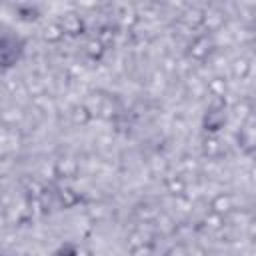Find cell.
<instances>
[{
  "instance_id": "obj_29",
  "label": "cell",
  "mask_w": 256,
  "mask_h": 256,
  "mask_svg": "<svg viewBox=\"0 0 256 256\" xmlns=\"http://www.w3.org/2000/svg\"><path fill=\"white\" fill-rule=\"evenodd\" d=\"M206 108H210V110H226V98H210Z\"/></svg>"
},
{
  "instance_id": "obj_9",
  "label": "cell",
  "mask_w": 256,
  "mask_h": 256,
  "mask_svg": "<svg viewBox=\"0 0 256 256\" xmlns=\"http://www.w3.org/2000/svg\"><path fill=\"white\" fill-rule=\"evenodd\" d=\"M164 190L174 198H184L188 192V180L180 172H172L164 176Z\"/></svg>"
},
{
  "instance_id": "obj_15",
  "label": "cell",
  "mask_w": 256,
  "mask_h": 256,
  "mask_svg": "<svg viewBox=\"0 0 256 256\" xmlns=\"http://www.w3.org/2000/svg\"><path fill=\"white\" fill-rule=\"evenodd\" d=\"M250 72H252V62H250V58L238 56V58L232 60V64H230V74H232V78H236V80H246V78L250 76Z\"/></svg>"
},
{
  "instance_id": "obj_14",
  "label": "cell",
  "mask_w": 256,
  "mask_h": 256,
  "mask_svg": "<svg viewBox=\"0 0 256 256\" xmlns=\"http://www.w3.org/2000/svg\"><path fill=\"white\" fill-rule=\"evenodd\" d=\"M68 114H70V122L74 126H80V128L82 126H88L92 122V118H94V114L90 112V108L86 104H74Z\"/></svg>"
},
{
  "instance_id": "obj_19",
  "label": "cell",
  "mask_w": 256,
  "mask_h": 256,
  "mask_svg": "<svg viewBox=\"0 0 256 256\" xmlns=\"http://www.w3.org/2000/svg\"><path fill=\"white\" fill-rule=\"evenodd\" d=\"M202 16H204V10H202V8H196V6H192V8H188V10L184 12L182 22H184L190 30H198V28L202 26Z\"/></svg>"
},
{
  "instance_id": "obj_2",
  "label": "cell",
  "mask_w": 256,
  "mask_h": 256,
  "mask_svg": "<svg viewBox=\"0 0 256 256\" xmlns=\"http://www.w3.org/2000/svg\"><path fill=\"white\" fill-rule=\"evenodd\" d=\"M214 48H216L214 46V38L210 34H196L190 40L188 48H186V56L190 60H194V62H204V60L210 58V54L214 52Z\"/></svg>"
},
{
  "instance_id": "obj_30",
  "label": "cell",
  "mask_w": 256,
  "mask_h": 256,
  "mask_svg": "<svg viewBox=\"0 0 256 256\" xmlns=\"http://www.w3.org/2000/svg\"><path fill=\"white\" fill-rule=\"evenodd\" d=\"M76 254V246L74 244H62L56 252V256H74Z\"/></svg>"
},
{
  "instance_id": "obj_24",
  "label": "cell",
  "mask_w": 256,
  "mask_h": 256,
  "mask_svg": "<svg viewBox=\"0 0 256 256\" xmlns=\"http://www.w3.org/2000/svg\"><path fill=\"white\" fill-rule=\"evenodd\" d=\"M44 184H40L38 180H34V178H28L26 182H24V192H26V198H40L42 196V192H44Z\"/></svg>"
},
{
  "instance_id": "obj_10",
  "label": "cell",
  "mask_w": 256,
  "mask_h": 256,
  "mask_svg": "<svg viewBox=\"0 0 256 256\" xmlns=\"http://www.w3.org/2000/svg\"><path fill=\"white\" fill-rule=\"evenodd\" d=\"M24 116H26V112H24L22 106L10 104V106H6V108L0 110V124L6 126V128H16V126L22 124Z\"/></svg>"
},
{
  "instance_id": "obj_16",
  "label": "cell",
  "mask_w": 256,
  "mask_h": 256,
  "mask_svg": "<svg viewBox=\"0 0 256 256\" xmlns=\"http://www.w3.org/2000/svg\"><path fill=\"white\" fill-rule=\"evenodd\" d=\"M202 156L208 160H216L222 156V142L218 140V136L206 134V138L202 140Z\"/></svg>"
},
{
  "instance_id": "obj_1",
  "label": "cell",
  "mask_w": 256,
  "mask_h": 256,
  "mask_svg": "<svg viewBox=\"0 0 256 256\" xmlns=\"http://www.w3.org/2000/svg\"><path fill=\"white\" fill-rule=\"evenodd\" d=\"M24 52V42L16 36H0V68H12Z\"/></svg>"
},
{
  "instance_id": "obj_26",
  "label": "cell",
  "mask_w": 256,
  "mask_h": 256,
  "mask_svg": "<svg viewBox=\"0 0 256 256\" xmlns=\"http://www.w3.org/2000/svg\"><path fill=\"white\" fill-rule=\"evenodd\" d=\"M128 242H130V246H136V244H142V242H152V234L142 230V228H136V230H132Z\"/></svg>"
},
{
  "instance_id": "obj_27",
  "label": "cell",
  "mask_w": 256,
  "mask_h": 256,
  "mask_svg": "<svg viewBox=\"0 0 256 256\" xmlns=\"http://www.w3.org/2000/svg\"><path fill=\"white\" fill-rule=\"evenodd\" d=\"M234 114L240 118V124H242L244 120H248V118L252 116V106H250L246 100H242V102H238V104L234 106Z\"/></svg>"
},
{
  "instance_id": "obj_11",
  "label": "cell",
  "mask_w": 256,
  "mask_h": 256,
  "mask_svg": "<svg viewBox=\"0 0 256 256\" xmlns=\"http://www.w3.org/2000/svg\"><path fill=\"white\" fill-rule=\"evenodd\" d=\"M54 196H56L58 204L62 208H66V210H70V208H74V206H78L82 202V196L72 186H66V184L64 186H58L56 192H54Z\"/></svg>"
},
{
  "instance_id": "obj_25",
  "label": "cell",
  "mask_w": 256,
  "mask_h": 256,
  "mask_svg": "<svg viewBox=\"0 0 256 256\" xmlns=\"http://www.w3.org/2000/svg\"><path fill=\"white\" fill-rule=\"evenodd\" d=\"M130 256H154V242H142L130 246Z\"/></svg>"
},
{
  "instance_id": "obj_22",
  "label": "cell",
  "mask_w": 256,
  "mask_h": 256,
  "mask_svg": "<svg viewBox=\"0 0 256 256\" xmlns=\"http://www.w3.org/2000/svg\"><path fill=\"white\" fill-rule=\"evenodd\" d=\"M96 38H98L106 48H110V46L116 42V28H114L112 24H102V26L98 28Z\"/></svg>"
},
{
  "instance_id": "obj_23",
  "label": "cell",
  "mask_w": 256,
  "mask_h": 256,
  "mask_svg": "<svg viewBox=\"0 0 256 256\" xmlns=\"http://www.w3.org/2000/svg\"><path fill=\"white\" fill-rule=\"evenodd\" d=\"M224 222L226 218L218 216V214H212V212H206V216L202 218V226L208 230V232H218L224 228Z\"/></svg>"
},
{
  "instance_id": "obj_4",
  "label": "cell",
  "mask_w": 256,
  "mask_h": 256,
  "mask_svg": "<svg viewBox=\"0 0 256 256\" xmlns=\"http://www.w3.org/2000/svg\"><path fill=\"white\" fill-rule=\"evenodd\" d=\"M236 144H238L242 154H246V156L254 154V150H256V130H254L252 116L240 124V130L236 132Z\"/></svg>"
},
{
  "instance_id": "obj_6",
  "label": "cell",
  "mask_w": 256,
  "mask_h": 256,
  "mask_svg": "<svg viewBox=\"0 0 256 256\" xmlns=\"http://www.w3.org/2000/svg\"><path fill=\"white\" fill-rule=\"evenodd\" d=\"M94 114L100 116L102 120H108L112 122L116 116H120V104L116 100V96H110V94H98V100H96V108H94Z\"/></svg>"
},
{
  "instance_id": "obj_31",
  "label": "cell",
  "mask_w": 256,
  "mask_h": 256,
  "mask_svg": "<svg viewBox=\"0 0 256 256\" xmlns=\"http://www.w3.org/2000/svg\"><path fill=\"white\" fill-rule=\"evenodd\" d=\"M188 256H208V252L202 246H192L188 248Z\"/></svg>"
},
{
  "instance_id": "obj_21",
  "label": "cell",
  "mask_w": 256,
  "mask_h": 256,
  "mask_svg": "<svg viewBox=\"0 0 256 256\" xmlns=\"http://www.w3.org/2000/svg\"><path fill=\"white\" fill-rule=\"evenodd\" d=\"M118 22H120L122 28L132 30V28L140 22V16H138V12H136L134 8H124V10L120 12V16H118Z\"/></svg>"
},
{
  "instance_id": "obj_17",
  "label": "cell",
  "mask_w": 256,
  "mask_h": 256,
  "mask_svg": "<svg viewBox=\"0 0 256 256\" xmlns=\"http://www.w3.org/2000/svg\"><path fill=\"white\" fill-rule=\"evenodd\" d=\"M64 38H66V36H64V32H62L58 20H56V22H48V24L42 28V40L48 42V44H60Z\"/></svg>"
},
{
  "instance_id": "obj_18",
  "label": "cell",
  "mask_w": 256,
  "mask_h": 256,
  "mask_svg": "<svg viewBox=\"0 0 256 256\" xmlns=\"http://www.w3.org/2000/svg\"><path fill=\"white\" fill-rule=\"evenodd\" d=\"M106 46L94 36V38H88L86 40V44H84V54L90 58V60H94V62H98V60H102L104 58V54H106Z\"/></svg>"
},
{
  "instance_id": "obj_8",
  "label": "cell",
  "mask_w": 256,
  "mask_h": 256,
  "mask_svg": "<svg viewBox=\"0 0 256 256\" xmlns=\"http://www.w3.org/2000/svg\"><path fill=\"white\" fill-rule=\"evenodd\" d=\"M226 110H210L206 108L204 116H202V128L206 134L216 136L224 126H226Z\"/></svg>"
},
{
  "instance_id": "obj_5",
  "label": "cell",
  "mask_w": 256,
  "mask_h": 256,
  "mask_svg": "<svg viewBox=\"0 0 256 256\" xmlns=\"http://www.w3.org/2000/svg\"><path fill=\"white\" fill-rule=\"evenodd\" d=\"M58 24H60L64 36H68V38H80L86 32V22H84V18L78 12H66V14H62L60 20H58Z\"/></svg>"
},
{
  "instance_id": "obj_3",
  "label": "cell",
  "mask_w": 256,
  "mask_h": 256,
  "mask_svg": "<svg viewBox=\"0 0 256 256\" xmlns=\"http://www.w3.org/2000/svg\"><path fill=\"white\" fill-rule=\"evenodd\" d=\"M52 174H54L58 180H74V178H78V174H80V164H78V160H76L74 156L62 154V156H58V158L54 160V164H52Z\"/></svg>"
},
{
  "instance_id": "obj_12",
  "label": "cell",
  "mask_w": 256,
  "mask_h": 256,
  "mask_svg": "<svg viewBox=\"0 0 256 256\" xmlns=\"http://www.w3.org/2000/svg\"><path fill=\"white\" fill-rule=\"evenodd\" d=\"M224 26V14L220 12V10H216V8H210V10H204V16H202V30H204V34H210L212 36V32H216V30H220Z\"/></svg>"
},
{
  "instance_id": "obj_32",
  "label": "cell",
  "mask_w": 256,
  "mask_h": 256,
  "mask_svg": "<svg viewBox=\"0 0 256 256\" xmlns=\"http://www.w3.org/2000/svg\"><path fill=\"white\" fill-rule=\"evenodd\" d=\"M74 256H92V252L88 248H82V246H76V254Z\"/></svg>"
},
{
  "instance_id": "obj_7",
  "label": "cell",
  "mask_w": 256,
  "mask_h": 256,
  "mask_svg": "<svg viewBox=\"0 0 256 256\" xmlns=\"http://www.w3.org/2000/svg\"><path fill=\"white\" fill-rule=\"evenodd\" d=\"M234 210H236V198L230 192H218L216 196H212V200L208 204V212L218 214L222 218H228Z\"/></svg>"
},
{
  "instance_id": "obj_20",
  "label": "cell",
  "mask_w": 256,
  "mask_h": 256,
  "mask_svg": "<svg viewBox=\"0 0 256 256\" xmlns=\"http://www.w3.org/2000/svg\"><path fill=\"white\" fill-rule=\"evenodd\" d=\"M16 12H18V18L24 20V22H32V20H38L40 18V10L34 4H18L16 6Z\"/></svg>"
},
{
  "instance_id": "obj_13",
  "label": "cell",
  "mask_w": 256,
  "mask_h": 256,
  "mask_svg": "<svg viewBox=\"0 0 256 256\" xmlns=\"http://www.w3.org/2000/svg\"><path fill=\"white\" fill-rule=\"evenodd\" d=\"M204 88L210 94V98H226V94H228V78L224 74H214V76L208 78Z\"/></svg>"
},
{
  "instance_id": "obj_28",
  "label": "cell",
  "mask_w": 256,
  "mask_h": 256,
  "mask_svg": "<svg viewBox=\"0 0 256 256\" xmlns=\"http://www.w3.org/2000/svg\"><path fill=\"white\" fill-rule=\"evenodd\" d=\"M164 256H188V246H186L184 242H178V244L170 246V248L164 252Z\"/></svg>"
}]
</instances>
